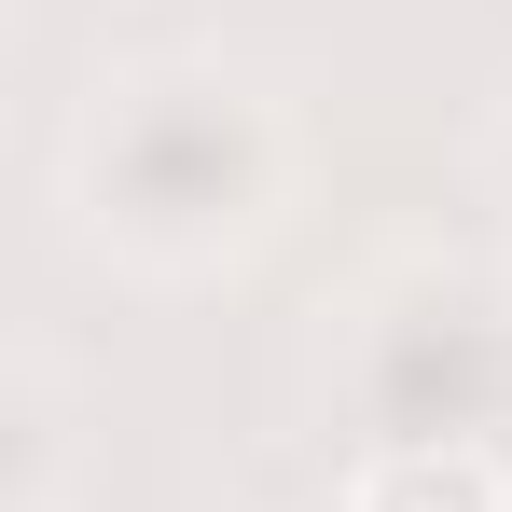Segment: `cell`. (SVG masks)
I'll return each instance as SVG.
<instances>
[{
    "mask_svg": "<svg viewBox=\"0 0 512 512\" xmlns=\"http://www.w3.org/2000/svg\"><path fill=\"white\" fill-rule=\"evenodd\" d=\"M305 167H319V139H305L277 70H250V56H125L70 111L56 208H70L84 263H111L125 291H222L291 236Z\"/></svg>",
    "mask_w": 512,
    "mask_h": 512,
    "instance_id": "obj_1",
    "label": "cell"
},
{
    "mask_svg": "<svg viewBox=\"0 0 512 512\" xmlns=\"http://www.w3.org/2000/svg\"><path fill=\"white\" fill-rule=\"evenodd\" d=\"M319 402H333L346 457L499 443L512 429V305H499V277H471V263H443V250L374 263V277L333 305Z\"/></svg>",
    "mask_w": 512,
    "mask_h": 512,
    "instance_id": "obj_2",
    "label": "cell"
},
{
    "mask_svg": "<svg viewBox=\"0 0 512 512\" xmlns=\"http://www.w3.org/2000/svg\"><path fill=\"white\" fill-rule=\"evenodd\" d=\"M0 512H84V388L56 346H14L0 374Z\"/></svg>",
    "mask_w": 512,
    "mask_h": 512,
    "instance_id": "obj_3",
    "label": "cell"
},
{
    "mask_svg": "<svg viewBox=\"0 0 512 512\" xmlns=\"http://www.w3.org/2000/svg\"><path fill=\"white\" fill-rule=\"evenodd\" d=\"M333 512H512L499 443H416V457H346Z\"/></svg>",
    "mask_w": 512,
    "mask_h": 512,
    "instance_id": "obj_4",
    "label": "cell"
},
{
    "mask_svg": "<svg viewBox=\"0 0 512 512\" xmlns=\"http://www.w3.org/2000/svg\"><path fill=\"white\" fill-rule=\"evenodd\" d=\"M485 194L512 208V97H499V125H485Z\"/></svg>",
    "mask_w": 512,
    "mask_h": 512,
    "instance_id": "obj_5",
    "label": "cell"
}]
</instances>
